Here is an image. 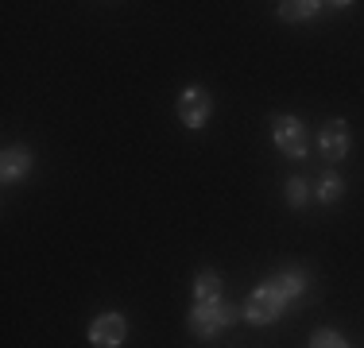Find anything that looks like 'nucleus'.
<instances>
[{"instance_id": "obj_9", "label": "nucleus", "mask_w": 364, "mask_h": 348, "mask_svg": "<svg viewBox=\"0 0 364 348\" xmlns=\"http://www.w3.org/2000/svg\"><path fill=\"white\" fill-rule=\"evenodd\" d=\"M318 8H322V4H314V0H283V4H279V16H283L287 23H294V20H310Z\"/></svg>"}, {"instance_id": "obj_10", "label": "nucleus", "mask_w": 364, "mask_h": 348, "mask_svg": "<svg viewBox=\"0 0 364 348\" xmlns=\"http://www.w3.org/2000/svg\"><path fill=\"white\" fill-rule=\"evenodd\" d=\"M194 294H198V302L218 298V294H221V278L213 275V271H202V275L194 278Z\"/></svg>"}, {"instance_id": "obj_3", "label": "nucleus", "mask_w": 364, "mask_h": 348, "mask_svg": "<svg viewBox=\"0 0 364 348\" xmlns=\"http://www.w3.org/2000/svg\"><path fill=\"white\" fill-rule=\"evenodd\" d=\"M272 139L287 159H302L306 155V128L299 116H275L272 120Z\"/></svg>"}, {"instance_id": "obj_2", "label": "nucleus", "mask_w": 364, "mask_h": 348, "mask_svg": "<svg viewBox=\"0 0 364 348\" xmlns=\"http://www.w3.org/2000/svg\"><path fill=\"white\" fill-rule=\"evenodd\" d=\"M283 310H287V298H283L272 283H264L259 290H252V298H248V306H245V317L252 321V325H272V321L283 317Z\"/></svg>"}, {"instance_id": "obj_12", "label": "nucleus", "mask_w": 364, "mask_h": 348, "mask_svg": "<svg viewBox=\"0 0 364 348\" xmlns=\"http://www.w3.org/2000/svg\"><path fill=\"white\" fill-rule=\"evenodd\" d=\"M341 190H345V182L337 178V174H326V178H322V190H318V197H322V202H337V197H341Z\"/></svg>"}, {"instance_id": "obj_13", "label": "nucleus", "mask_w": 364, "mask_h": 348, "mask_svg": "<svg viewBox=\"0 0 364 348\" xmlns=\"http://www.w3.org/2000/svg\"><path fill=\"white\" fill-rule=\"evenodd\" d=\"M287 205H291V209H302V205H306V182H302V178H291V182H287Z\"/></svg>"}, {"instance_id": "obj_4", "label": "nucleus", "mask_w": 364, "mask_h": 348, "mask_svg": "<svg viewBox=\"0 0 364 348\" xmlns=\"http://www.w3.org/2000/svg\"><path fill=\"white\" fill-rule=\"evenodd\" d=\"M210 112H213L210 89H202V85H190V89H182V97H178V120H182L186 128H202L205 120H210Z\"/></svg>"}, {"instance_id": "obj_11", "label": "nucleus", "mask_w": 364, "mask_h": 348, "mask_svg": "<svg viewBox=\"0 0 364 348\" xmlns=\"http://www.w3.org/2000/svg\"><path fill=\"white\" fill-rule=\"evenodd\" d=\"M310 348H349L341 333H333V329H318L314 337H310Z\"/></svg>"}, {"instance_id": "obj_8", "label": "nucleus", "mask_w": 364, "mask_h": 348, "mask_svg": "<svg viewBox=\"0 0 364 348\" xmlns=\"http://www.w3.org/2000/svg\"><path fill=\"white\" fill-rule=\"evenodd\" d=\"M267 283H272V286H275V290H279L287 302H291V298H299V294L306 290V278H302L299 271H279L275 278H267Z\"/></svg>"}, {"instance_id": "obj_7", "label": "nucleus", "mask_w": 364, "mask_h": 348, "mask_svg": "<svg viewBox=\"0 0 364 348\" xmlns=\"http://www.w3.org/2000/svg\"><path fill=\"white\" fill-rule=\"evenodd\" d=\"M28 170H31V151H28V147H8L4 159H0V174H4V182L23 178Z\"/></svg>"}, {"instance_id": "obj_6", "label": "nucleus", "mask_w": 364, "mask_h": 348, "mask_svg": "<svg viewBox=\"0 0 364 348\" xmlns=\"http://www.w3.org/2000/svg\"><path fill=\"white\" fill-rule=\"evenodd\" d=\"M318 143H322V159L326 163H341L345 155H349V124H345V120H326Z\"/></svg>"}, {"instance_id": "obj_5", "label": "nucleus", "mask_w": 364, "mask_h": 348, "mask_svg": "<svg viewBox=\"0 0 364 348\" xmlns=\"http://www.w3.org/2000/svg\"><path fill=\"white\" fill-rule=\"evenodd\" d=\"M128 337V321L120 317V313H101V317H93L90 325V341L97 348H120Z\"/></svg>"}, {"instance_id": "obj_1", "label": "nucleus", "mask_w": 364, "mask_h": 348, "mask_svg": "<svg viewBox=\"0 0 364 348\" xmlns=\"http://www.w3.org/2000/svg\"><path fill=\"white\" fill-rule=\"evenodd\" d=\"M232 321H237V306H229V302H221V298H210V302H198V306L190 310V333L202 337V341H213V337H218L221 329H229Z\"/></svg>"}]
</instances>
